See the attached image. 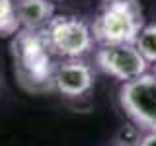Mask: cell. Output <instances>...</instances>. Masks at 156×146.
I'll return each instance as SVG.
<instances>
[{"label": "cell", "mask_w": 156, "mask_h": 146, "mask_svg": "<svg viewBox=\"0 0 156 146\" xmlns=\"http://www.w3.org/2000/svg\"><path fill=\"white\" fill-rule=\"evenodd\" d=\"M12 61L16 78L23 90L31 94L55 90L57 64L41 31L20 29L12 39Z\"/></svg>", "instance_id": "6da1fadb"}, {"label": "cell", "mask_w": 156, "mask_h": 146, "mask_svg": "<svg viewBox=\"0 0 156 146\" xmlns=\"http://www.w3.org/2000/svg\"><path fill=\"white\" fill-rule=\"evenodd\" d=\"M143 27L144 18L139 0H101L90 26L94 41L101 43V47L135 43Z\"/></svg>", "instance_id": "7a4b0ae2"}, {"label": "cell", "mask_w": 156, "mask_h": 146, "mask_svg": "<svg viewBox=\"0 0 156 146\" xmlns=\"http://www.w3.org/2000/svg\"><path fill=\"white\" fill-rule=\"evenodd\" d=\"M41 35L45 37L53 57H61L65 61L84 57L94 45L90 26L74 16H55L41 31Z\"/></svg>", "instance_id": "3957f363"}, {"label": "cell", "mask_w": 156, "mask_h": 146, "mask_svg": "<svg viewBox=\"0 0 156 146\" xmlns=\"http://www.w3.org/2000/svg\"><path fill=\"white\" fill-rule=\"evenodd\" d=\"M119 99L127 115L140 129L156 130V76L143 74L121 86Z\"/></svg>", "instance_id": "277c9868"}, {"label": "cell", "mask_w": 156, "mask_h": 146, "mask_svg": "<svg viewBox=\"0 0 156 146\" xmlns=\"http://www.w3.org/2000/svg\"><path fill=\"white\" fill-rule=\"evenodd\" d=\"M96 64L105 74L123 80V84L146 74V68H148V62L140 57L135 43L104 45L96 53Z\"/></svg>", "instance_id": "5b68a950"}, {"label": "cell", "mask_w": 156, "mask_h": 146, "mask_svg": "<svg viewBox=\"0 0 156 146\" xmlns=\"http://www.w3.org/2000/svg\"><path fill=\"white\" fill-rule=\"evenodd\" d=\"M94 86V70L80 58L62 61L55 68V90L66 97H80Z\"/></svg>", "instance_id": "8992f818"}, {"label": "cell", "mask_w": 156, "mask_h": 146, "mask_svg": "<svg viewBox=\"0 0 156 146\" xmlns=\"http://www.w3.org/2000/svg\"><path fill=\"white\" fill-rule=\"evenodd\" d=\"M14 8L22 29L27 31H43L47 23L55 18L51 0H16Z\"/></svg>", "instance_id": "52a82bcc"}, {"label": "cell", "mask_w": 156, "mask_h": 146, "mask_svg": "<svg viewBox=\"0 0 156 146\" xmlns=\"http://www.w3.org/2000/svg\"><path fill=\"white\" fill-rule=\"evenodd\" d=\"M135 47L146 62L156 64V23L143 27V31L135 39Z\"/></svg>", "instance_id": "ba28073f"}, {"label": "cell", "mask_w": 156, "mask_h": 146, "mask_svg": "<svg viewBox=\"0 0 156 146\" xmlns=\"http://www.w3.org/2000/svg\"><path fill=\"white\" fill-rule=\"evenodd\" d=\"M22 26L16 18L14 0H0V37L16 35Z\"/></svg>", "instance_id": "9c48e42d"}, {"label": "cell", "mask_w": 156, "mask_h": 146, "mask_svg": "<svg viewBox=\"0 0 156 146\" xmlns=\"http://www.w3.org/2000/svg\"><path fill=\"white\" fill-rule=\"evenodd\" d=\"M139 146H156V130H152V133L144 134L143 138H140Z\"/></svg>", "instance_id": "30bf717a"}, {"label": "cell", "mask_w": 156, "mask_h": 146, "mask_svg": "<svg viewBox=\"0 0 156 146\" xmlns=\"http://www.w3.org/2000/svg\"><path fill=\"white\" fill-rule=\"evenodd\" d=\"M154 76H156V68H154Z\"/></svg>", "instance_id": "8fae6325"}]
</instances>
